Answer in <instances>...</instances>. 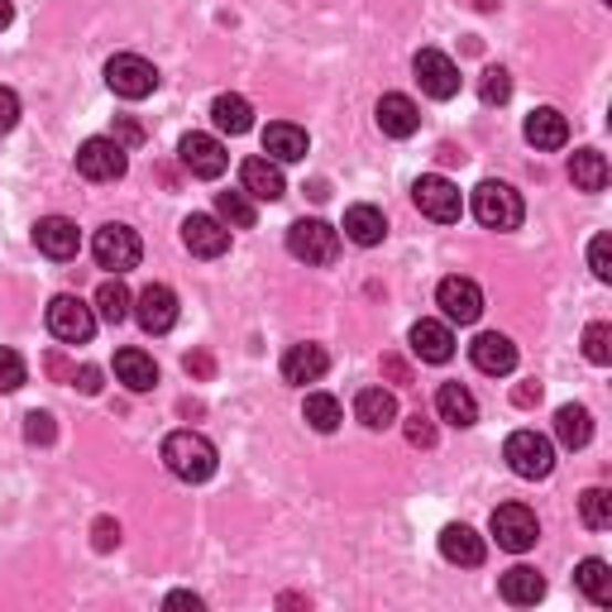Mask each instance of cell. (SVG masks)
Here are the masks:
<instances>
[{"label": "cell", "instance_id": "cell-1", "mask_svg": "<svg viewBox=\"0 0 612 612\" xmlns=\"http://www.w3.org/2000/svg\"><path fill=\"white\" fill-rule=\"evenodd\" d=\"M163 464L182 484H207L215 474V464H221V455H215V445L201 431H172L163 441Z\"/></svg>", "mask_w": 612, "mask_h": 612}, {"label": "cell", "instance_id": "cell-2", "mask_svg": "<svg viewBox=\"0 0 612 612\" xmlns=\"http://www.w3.org/2000/svg\"><path fill=\"white\" fill-rule=\"evenodd\" d=\"M521 215H527V207H521L517 187H507L498 178H488V182L474 187V221L484 225V230H517Z\"/></svg>", "mask_w": 612, "mask_h": 612}, {"label": "cell", "instance_id": "cell-3", "mask_svg": "<svg viewBox=\"0 0 612 612\" xmlns=\"http://www.w3.org/2000/svg\"><path fill=\"white\" fill-rule=\"evenodd\" d=\"M287 254L302 258L306 268H326L340 258V230L326 221H293V230H287Z\"/></svg>", "mask_w": 612, "mask_h": 612}, {"label": "cell", "instance_id": "cell-4", "mask_svg": "<svg viewBox=\"0 0 612 612\" xmlns=\"http://www.w3.org/2000/svg\"><path fill=\"white\" fill-rule=\"evenodd\" d=\"M488 531H493V541H498L507 556H527V550L541 541V521H536V513H531V507H521V503L493 507Z\"/></svg>", "mask_w": 612, "mask_h": 612}, {"label": "cell", "instance_id": "cell-5", "mask_svg": "<svg viewBox=\"0 0 612 612\" xmlns=\"http://www.w3.org/2000/svg\"><path fill=\"white\" fill-rule=\"evenodd\" d=\"M503 460L513 464L517 478H550V469H556V445H550L541 431H513L503 445Z\"/></svg>", "mask_w": 612, "mask_h": 612}, {"label": "cell", "instance_id": "cell-6", "mask_svg": "<svg viewBox=\"0 0 612 612\" xmlns=\"http://www.w3.org/2000/svg\"><path fill=\"white\" fill-rule=\"evenodd\" d=\"M412 201H416V211L426 215V221L435 225H455L460 215H464V197H460V187L441 178V172H426V178H416L412 182Z\"/></svg>", "mask_w": 612, "mask_h": 612}, {"label": "cell", "instance_id": "cell-7", "mask_svg": "<svg viewBox=\"0 0 612 612\" xmlns=\"http://www.w3.org/2000/svg\"><path fill=\"white\" fill-rule=\"evenodd\" d=\"M106 86L125 101H144V96H154V86H158V67L139 53H115L106 63Z\"/></svg>", "mask_w": 612, "mask_h": 612}, {"label": "cell", "instance_id": "cell-8", "mask_svg": "<svg viewBox=\"0 0 612 612\" xmlns=\"http://www.w3.org/2000/svg\"><path fill=\"white\" fill-rule=\"evenodd\" d=\"M49 330H53V340H63V345H86L96 335V306H86L82 297H53L49 302Z\"/></svg>", "mask_w": 612, "mask_h": 612}, {"label": "cell", "instance_id": "cell-9", "mask_svg": "<svg viewBox=\"0 0 612 612\" xmlns=\"http://www.w3.org/2000/svg\"><path fill=\"white\" fill-rule=\"evenodd\" d=\"M92 254H96V264L101 268H110L115 278H120V273H129L139 264V254H144V244H139V235L129 225H101L96 230V240H92Z\"/></svg>", "mask_w": 612, "mask_h": 612}, {"label": "cell", "instance_id": "cell-10", "mask_svg": "<svg viewBox=\"0 0 612 612\" xmlns=\"http://www.w3.org/2000/svg\"><path fill=\"white\" fill-rule=\"evenodd\" d=\"M178 158H182V168L192 172V178H207V182H215L221 172L230 168V154H225V144L215 139V135H182V144H178Z\"/></svg>", "mask_w": 612, "mask_h": 612}, {"label": "cell", "instance_id": "cell-11", "mask_svg": "<svg viewBox=\"0 0 612 612\" xmlns=\"http://www.w3.org/2000/svg\"><path fill=\"white\" fill-rule=\"evenodd\" d=\"M125 168H129V158L125 149L115 139H86L82 149H77V172L86 182H115V178H125Z\"/></svg>", "mask_w": 612, "mask_h": 612}, {"label": "cell", "instance_id": "cell-12", "mask_svg": "<svg viewBox=\"0 0 612 612\" xmlns=\"http://www.w3.org/2000/svg\"><path fill=\"white\" fill-rule=\"evenodd\" d=\"M435 302H441L445 320H455V326H474L484 316V287L474 278H445L435 287Z\"/></svg>", "mask_w": 612, "mask_h": 612}, {"label": "cell", "instance_id": "cell-13", "mask_svg": "<svg viewBox=\"0 0 612 612\" xmlns=\"http://www.w3.org/2000/svg\"><path fill=\"white\" fill-rule=\"evenodd\" d=\"M135 320L149 335H168L172 326H178V293H172L168 283H149L135 297Z\"/></svg>", "mask_w": 612, "mask_h": 612}, {"label": "cell", "instance_id": "cell-14", "mask_svg": "<svg viewBox=\"0 0 612 612\" xmlns=\"http://www.w3.org/2000/svg\"><path fill=\"white\" fill-rule=\"evenodd\" d=\"M412 67H416L421 92H426L431 101H450V96H460V67L450 63V57H445L441 49H421Z\"/></svg>", "mask_w": 612, "mask_h": 612}, {"label": "cell", "instance_id": "cell-15", "mask_svg": "<svg viewBox=\"0 0 612 612\" xmlns=\"http://www.w3.org/2000/svg\"><path fill=\"white\" fill-rule=\"evenodd\" d=\"M34 244H39V254L67 264V258H77V250H82V230H77V221H67V215H43L34 225Z\"/></svg>", "mask_w": 612, "mask_h": 612}, {"label": "cell", "instance_id": "cell-16", "mask_svg": "<svg viewBox=\"0 0 612 612\" xmlns=\"http://www.w3.org/2000/svg\"><path fill=\"white\" fill-rule=\"evenodd\" d=\"M182 244L197 258H221L230 250V225L221 215H187L182 221Z\"/></svg>", "mask_w": 612, "mask_h": 612}, {"label": "cell", "instance_id": "cell-17", "mask_svg": "<svg viewBox=\"0 0 612 612\" xmlns=\"http://www.w3.org/2000/svg\"><path fill=\"white\" fill-rule=\"evenodd\" d=\"M469 359H474L478 373L507 378V373L517 369V345L507 340V335H498V330H484V335H478V340L469 345Z\"/></svg>", "mask_w": 612, "mask_h": 612}, {"label": "cell", "instance_id": "cell-18", "mask_svg": "<svg viewBox=\"0 0 612 612\" xmlns=\"http://www.w3.org/2000/svg\"><path fill=\"white\" fill-rule=\"evenodd\" d=\"M407 340H412V355L421 363H450L455 359V330H450V320H416Z\"/></svg>", "mask_w": 612, "mask_h": 612}, {"label": "cell", "instance_id": "cell-19", "mask_svg": "<svg viewBox=\"0 0 612 612\" xmlns=\"http://www.w3.org/2000/svg\"><path fill=\"white\" fill-rule=\"evenodd\" d=\"M378 129H383L388 139H412L416 129H421V110H416V101H412V96H402V92H388L383 101H378Z\"/></svg>", "mask_w": 612, "mask_h": 612}, {"label": "cell", "instance_id": "cell-20", "mask_svg": "<svg viewBox=\"0 0 612 612\" xmlns=\"http://www.w3.org/2000/svg\"><path fill=\"white\" fill-rule=\"evenodd\" d=\"M240 187L250 192L254 201H278L287 192L283 182V168L273 163V158H244L240 163Z\"/></svg>", "mask_w": 612, "mask_h": 612}, {"label": "cell", "instance_id": "cell-21", "mask_svg": "<svg viewBox=\"0 0 612 612\" xmlns=\"http://www.w3.org/2000/svg\"><path fill=\"white\" fill-rule=\"evenodd\" d=\"M441 556L450 564H464V570H478V564H484V556H488V546H484V536H478L474 527L455 521V527L441 531Z\"/></svg>", "mask_w": 612, "mask_h": 612}, {"label": "cell", "instance_id": "cell-22", "mask_svg": "<svg viewBox=\"0 0 612 612\" xmlns=\"http://www.w3.org/2000/svg\"><path fill=\"white\" fill-rule=\"evenodd\" d=\"M326 369H330V355L320 345H293L283 355V378L287 383H320V378H326Z\"/></svg>", "mask_w": 612, "mask_h": 612}, {"label": "cell", "instance_id": "cell-23", "mask_svg": "<svg viewBox=\"0 0 612 612\" xmlns=\"http://www.w3.org/2000/svg\"><path fill=\"white\" fill-rule=\"evenodd\" d=\"M527 144L531 149H564L570 144V120L556 106H541L527 115Z\"/></svg>", "mask_w": 612, "mask_h": 612}, {"label": "cell", "instance_id": "cell-24", "mask_svg": "<svg viewBox=\"0 0 612 612\" xmlns=\"http://www.w3.org/2000/svg\"><path fill=\"white\" fill-rule=\"evenodd\" d=\"M115 378H120L129 392H154L158 363H154V355H144V349H120V355H115Z\"/></svg>", "mask_w": 612, "mask_h": 612}, {"label": "cell", "instance_id": "cell-25", "mask_svg": "<svg viewBox=\"0 0 612 612\" xmlns=\"http://www.w3.org/2000/svg\"><path fill=\"white\" fill-rule=\"evenodd\" d=\"M498 593L513 608H531V603H541L546 599V579L531 570V564H513V570L503 574V584H498Z\"/></svg>", "mask_w": 612, "mask_h": 612}, {"label": "cell", "instance_id": "cell-26", "mask_svg": "<svg viewBox=\"0 0 612 612\" xmlns=\"http://www.w3.org/2000/svg\"><path fill=\"white\" fill-rule=\"evenodd\" d=\"M264 154L273 158V163H302V158H306V129L287 125V120L268 125L264 129Z\"/></svg>", "mask_w": 612, "mask_h": 612}, {"label": "cell", "instance_id": "cell-27", "mask_svg": "<svg viewBox=\"0 0 612 612\" xmlns=\"http://www.w3.org/2000/svg\"><path fill=\"white\" fill-rule=\"evenodd\" d=\"M435 412H441V421H450V426H474L478 421V402L474 392L464 383H441V392H435Z\"/></svg>", "mask_w": 612, "mask_h": 612}, {"label": "cell", "instance_id": "cell-28", "mask_svg": "<svg viewBox=\"0 0 612 612\" xmlns=\"http://www.w3.org/2000/svg\"><path fill=\"white\" fill-rule=\"evenodd\" d=\"M355 416L369 431H388L392 421H398V398H392L388 388H363L359 398H355Z\"/></svg>", "mask_w": 612, "mask_h": 612}, {"label": "cell", "instance_id": "cell-29", "mask_svg": "<svg viewBox=\"0 0 612 612\" xmlns=\"http://www.w3.org/2000/svg\"><path fill=\"white\" fill-rule=\"evenodd\" d=\"M388 235V221L378 207H349L345 211V240H355L359 250H373V244H383Z\"/></svg>", "mask_w": 612, "mask_h": 612}, {"label": "cell", "instance_id": "cell-30", "mask_svg": "<svg viewBox=\"0 0 612 612\" xmlns=\"http://www.w3.org/2000/svg\"><path fill=\"white\" fill-rule=\"evenodd\" d=\"M556 441L564 450H584L593 441V416H589V407H579V402H564L560 412H556Z\"/></svg>", "mask_w": 612, "mask_h": 612}, {"label": "cell", "instance_id": "cell-31", "mask_svg": "<svg viewBox=\"0 0 612 612\" xmlns=\"http://www.w3.org/2000/svg\"><path fill=\"white\" fill-rule=\"evenodd\" d=\"M211 120H215V129H221V135H244V129L254 125V106L244 96L225 92V96L211 101Z\"/></svg>", "mask_w": 612, "mask_h": 612}, {"label": "cell", "instance_id": "cell-32", "mask_svg": "<svg viewBox=\"0 0 612 612\" xmlns=\"http://www.w3.org/2000/svg\"><path fill=\"white\" fill-rule=\"evenodd\" d=\"M574 584L584 589V599H589V603H599V608H608V603H612V570H608V560H599V556L579 560Z\"/></svg>", "mask_w": 612, "mask_h": 612}, {"label": "cell", "instance_id": "cell-33", "mask_svg": "<svg viewBox=\"0 0 612 612\" xmlns=\"http://www.w3.org/2000/svg\"><path fill=\"white\" fill-rule=\"evenodd\" d=\"M570 178H574L579 192H603L608 187V158L599 149H579L570 158Z\"/></svg>", "mask_w": 612, "mask_h": 612}, {"label": "cell", "instance_id": "cell-34", "mask_svg": "<svg viewBox=\"0 0 612 612\" xmlns=\"http://www.w3.org/2000/svg\"><path fill=\"white\" fill-rule=\"evenodd\" d=\"M129 312H135V297H129V287L120 278H106L96 287V316L110 320V326H120V320H129Z\"/></svg>", "mask_w": 612, "mask_h": 612}, {"label": "cell", "instance_id": "cell-35", "mask_svg": "<svg viewBox=\"0 0 612 612\" xmlns=\"http://www.w3.org/2000/svg\"><path fill=\"white\" fill-rule=\"evenodd\" d=\"M302 416H306V426L320 431V435H330V431H340V421H345V407L330 398V392H306V407H302Z\"/></svg>", "mask_w": 612, "mask_h": 612}, {"label": "cell", "instance_id": "cell-36", "mask_svg": "<svg viewBox=\"0 0 612 612\" xmlns=\"http://www.w3.org/2000/svg\"><path fill=\"white\" fill-rule=\"evenodd\" d=\"M215 215H221L225 225H235V230H254L258 207H254V197L240 187V192H215Z\"/></svg>", "mask_w": 612, "mask_h": 612}, {"label": "cell", "instance_id": "cell-37", "mask_svg": "<svg viewBox=\"0 0 612 612\" xmlns=\"http://www.w3.org/2000/svg\"><path fill=\"white\" fill-rule=\"evenodd\" d=\"M579 517L589 531H608L612 527V493L608 488H584L579 493Z\"/></svg>", "mask_w": 612, "mask_h": 612}, {"label": "cell", "instance_id": "cell-38", "mask_svg": "<svg viewBox=\"0 0 612 612\" xmlns=\"http://www.w3.org/2000/svg\"><path fill=\"white\" fill-rule=\"evenodd\" d=\"M584 359L599 363V369L612 363V326H608V320H593V326L584 330Z\"/></svg>", "mask_w": 612, "mask_h": 612}, {"label": "cell", "instance_id": "cell-39", "mask_svg": "<svg viewBox=\"0 0 612 612\" xmlns=\"http://www.w3.org/2000/svg\"><path fill=\"white\" fill-rule=\"evenodd\" d=\"M478 96H484V106H507V101H513V77H507L503 67H488L484 77H478Z\"/></svg>", "mask_w": 612, "mask_h": 612}, {"label": "cell", "instance_id": "cell-40", "mask_svg": "<svg viewBox=\"0 0 612 612\" xmlns=\"http://www.w3.org/2000/svg\"><path fill=\"white\" fill-rule=\"evenodd\" d=\"M29 383V369L14 349H0V392H20Z\"/></svg>", "mask_w": 612, "mask_h": 612}, {"label": "cell", "instance_id": "cell-41", "mask_svg": "<svg viewBox=\"0 0 612 612\" xmlns=\"http://www.w3.org/2000/svg\"><path fill=\"white\" fill-rule=\"evenodd\" d=\"M589 268H593V278H599V283H612V240L608 235H593V244H589Z\"/></svg>", "mask_w": 612, "mask_h": 612}, {"label": "cell", "instance_id": "cell-42", "mask_svg": "<svg viewBox=\"0 0 612 612\" xmlns=\"http://www.w3.org/2000/svg\"><path fill=\"white\" fill-rule=\"evenodd\" d=\"M53 435H57V426H53L49 412H29L24 416V441L29 445H53Z\"/></svg>", "mask_w": 612, "mask_h": 612}, {"label": "cell", "instance_id": "cell-43", "mask_svg": "<svg viewBox=\"0 0 612 612\" xmlns=\"http://www.w3.org/2000/svg\"><path fill=\"white\" fill-rule=\"evenodd\" d=\"M407 441H412L416 450H431L435 445V426L421 412H412V416H407Z\"/></svg>", "mask_w": 612, "mask_h": 612}, {"label": "cell", "instance_id": "cell-44", "mask_svg": "<svg viewBox=\"0 0 612 612\" xmlns=\"http://www.w3.org/2000/svg\"><path fill=\"white\" fill-rule=\"evenodd\" d=\"M92 546H96V550H115V546H120V521L96 517V527H92Z\"/></svg>", "mask_w": 612, "mask_h": 612}, {"label": "cell", "instance_id": "cell-45", "mask_svg": "<svg viewBox=\"0 0 612 612\" xmlns=\"http://www.w3.org/2000/svg\"><path fill=\"white\" fill-rule=\"evenodd\" d=\"M14 125H20V96L10 86H0V135H10Z\"/></svg>", "mask_w": 612, "mask_h": 612}, {"label": "cell", "instance_id": "cell-46", "mask_svg": "<svg viewBox=\"0 0 612 612\" xmlns=\"http://www.w3.org/2000/svg\"><path fill=\"white\" fill-rule=\"evenodd\" d=\"M115 144H120V149H135V144H144V129L135 120H115Z\"/></svg>", "mask_w": 612, "mask_h": 612}, {"label": "cell", "instance_id": "cell-47", "mask_svg": "<svg viewBox=\"0 0 612 612\" xmlns=\"http://www.w3.org/2000/svg\"><path fill=\"white\" fill-rule=\"evenodd\" d=\"M72 383H77L86 398H96V392H101V369H96V363H86V369L72 373Z\"/></svg>", "mask_w": 612, "mask_h": 612}, {"label": "cell", "instance_id": "cell-48", "mask_svg": "<svg viewBox=\"0 0 612 612\" xmlns=\"http://www.w3.org/2000/svg\"><path fill=\"white\" fill-rule=\"evenodd\" d=\"M513 402H517V407H536V402H541V383H521V388L513 392Z\"/></svg>", "mask_w": 612, "mask_h": 612}, {"label": "cell", "instance_id": "cell-49", "mask_svg": "<svg viewBox=\"0 0 612 612\" xmlns=\"http://www.w3.org/2000/svg\"><path fill=\"white\" fill-rule=\"evenodd\" d=\"M383 369H388V378H392V383H412V369H407V363L402 359H383Z\"/></svg>", "mask_w": 612, "mask_h": 612}, {"label": "cell", "instance_id": "cell-50", "mask_svg": "<svg viewBox=\"0 0 612 612\" xmlns=\"http://www.w3.org/2000/svg\"><path fill=\"white\" fill-rule=\"evenodd\" d=\"M187 373L207 378V373H211V355H187Z\"/></svg>", "mask_w": 612, "mask_h": 612}, {"label": "cell", "instance_id": "cell-51", "mask_svg": "<svg viewBox=\"0 0 612 612\" xmlns=\"http://www.w3.org/2000/svg\"><path fill=\"white\" fill-rule=\"evenodd\" d=\"M168 608H192V612H201V599H197V593H168Z\"/></svg>", "mask_w": 612, "mask_h": 612}, {"label": "cell", "instance_id": "cell-52", "mask_svg": "<svg viewBox=\"0 0 612 612\" xmlns=\"http://www.w3.org/2000/svg\"><path fill=\"white\" fill-rule=\"evenodd\" d=\"M10 20H14V6H10V0H0V29H10Z\"/></svg>", "mask_w": 612, "mask_h": 612}, {"label": "cell", "instance_id": "cell-53", "mask_svg": "<svg viewBox=\"0 0 612 612\" xmlns=\"http://www.w3.org/2000/svg\"><path fill=\"white\" fill-rule=\"evenodd\" d=\"M608 6H612V0H608Z\"/></svg>", "mask_w": 612, "mask_h": 612}]
</instances>
